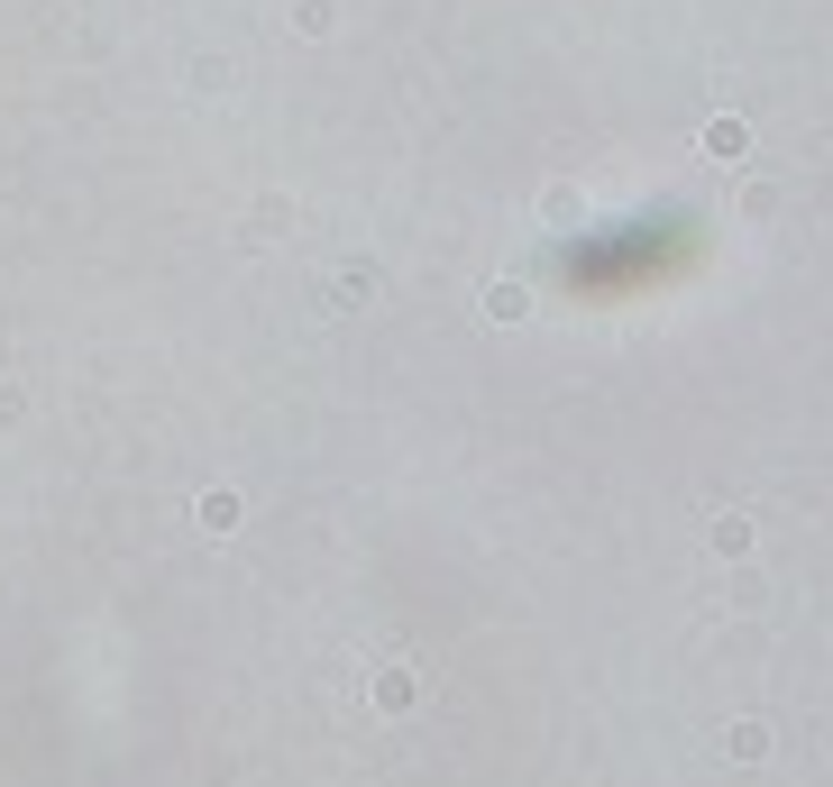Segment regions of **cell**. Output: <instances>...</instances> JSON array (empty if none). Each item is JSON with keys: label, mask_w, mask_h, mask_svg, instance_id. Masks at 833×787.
<instances>
[{"label": "cell", "mask_w": 833, "mask_h": 787, "mask_svg": "<svg viewBox=\"0 0 833 787\" xmlns=\"http://www.w3.org/2000/svg\"><path fill=\"white\" fill-rule=\"evenodd\" d=\"M522 302H531L522 284H495V293H486V312H495V321H522Z\"/></svg>", "instance_id": "cell-1"}]
</instances>
